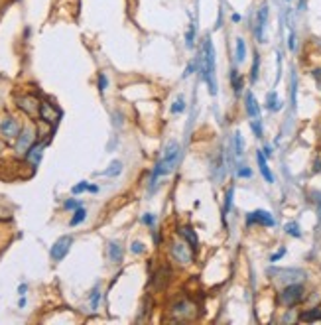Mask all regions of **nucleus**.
<instances>
[{
	"label": "nucleus",
	"instance_id": "nucleus-1",
	"mask_svg": "<svg viewBox=\"0 0 321 325\" xmlns=\"http://www.w3.org/2000/svg\"><path fill=\"white\" fill-rule=\"evenodd\" d=\"M197 69H199L203 81L209 85V93L217 95V83H215V50L209 36L203 40V46H201V52H199V61H197Z\"/></svg>",
	"mask_w": 321,
	"mask_h": 325
},
{
	"label": "nucleus",
	"instance_id": "nucleus-2",
	"mask_svg": "<svg viewBox=\"0 0 321 325\" xmlns=\"http://www.w3.org/2000/svg\"><path fill=\"white\" fill-rule=\"evenodd\" d=\"M177 158H179V146H177V142H169L167 148H165L163 158L156 163V167H154V171H152V175H150V183H156V179H158L160 175L169 173V171L173 169L175 162H177Z\"/></svg>",
	"mask_w": 321,
	"mask_h": 325
},
{
	"label": "nucleus",
	"instance_id": "nucleus-3",
	"mask_svg": "<svg viewBox=\"0 0 321 325\" xmlns=\"http://www.w3.org/2000/svg\"><path fill=\"white\" fill-rule=\"evenodd\" d=\"M304 300V288L296 282V284H288L282 292H280V304L286 308H294Z\"/></svg>",
	"mask_w": 321,
	"mask_h": 325
},
{
	"label": "nucleus",
	"instance_id": "nucleus-4",
	"mask_svg": "<svg viewBox=\"0 0 321 325\" xmlns=\"http://www.w3.org/2000/svg\"><path fill=\"white\" fill-rule=\"evenodd\" d=\"M270 276H274V280L278 282H286V284H296V282H302L306 278V272L298 270V268H272L268 272Z\"/></svg>",
	"mask_w": 321,
	"mask_h": 325
},
{
	"label": "nucleus",
	"instance_id": "nucleus-5",
	"mask_svg": "<svg viewBox=\"0 0 321 325\" xmlns=\"http://www.w3.org/2000/svg\"><path fill=\"white\" fill-rule=\"evenodd\" d=\"M20 132H22V128H20V124H18L16 118L8 116V118H4L0 122V134H2V138L6 142H16L18 136H20Z\"/></svg>",
	"mask_w": 321,
	"mask_h": 325
},
{
	"label": "nucleus",
	"instance_id": "nucleus-6",
	"mask_svg": "<svg viewBox=\"0 0 321 325\" xmlns=\"http://www.w3.org/2000/svg\"><path fill=\"white\" fill-rule=\"evenodd\" d=\"M34 138H36V134H34V128H30V126L20 132V136L16 140V152H18V156H26L28 154V150L34 146Z\"/></svg>",
	"mask_w": 321,
	"mask_h": 325
},
{
	"label": "nucleus",
	"instance_id": "nucleus-7",
	"mask_svg": "<svg viewBox=\"0 0 321 325\" xmlns=\"http://www.w3.org/2000/svg\"><path fill=\"white\" fill-rule=\"evenodd\" d=\"M193 252L195 250L185 243H173L171 244V254L179 264H189L193 260Z\"/></svg>",
	"mask_w": 321,
	"mask_h": 325
},
{
	"label": "nucleus",
	"instance_id": "nucleus-8",
	"mask_svg": "<svg viewBox=\"0 0 321 325\" xmlns=\"http://www.w3.org/2000/svg\"><path fill=\"white\" fill-rule=\"evenodd\" d=\"M71 244H73V239H71V237H61V239H57L55 244L52 246V252H50V254H52V260H54V262H61V260L67 256Z\"/></svg>",
	"mask_w": 321,
	"mask_h": 325
},
{
	"label": "nucleus",
	"instance_id": "nucleus-9",
	"mask_svg": "<svg viewBox=\"0 0 321 325\" xmlns=\"http://www.w3.org/2000/svg\"><path fill=\"white\" fill-rule=\"evenodd\" d=\"M40 105L42 103L36 97H32V95H24V97L18 99V107L22 108L28 116H38L40 114Z\"/></svg>",
	"mask_w": 321,
	"mask_h": 325
},
{
	"label": "nucleus",
	"instance_id": "nucleus-10",
	"mask_svg": "<svg viewBox=\"0 0 321 325\" xmlns=\"http://www.w3.org/2000/svg\"><path fill=\"white\" fill-rule=\"evenodd\" d=\"M246 223H248V225H254V223H258V225H264V227H274V217L270 215L268 211H262V209H258V211H252V213H248V217H246Z\"/></svg>",
	"mask_w": 321,
	"mask_h": 325
},
{
	"label": "nucleus",
	"instance_id": "nucleus-11",
	"mask_svg": "<svg viewBox=\"0 0 321 325\" xmlns=\"http://www.w3.org/2000/svg\"><path fill=\"white\" fill-rule=\"evenodd\" d=\"M40 118L46 120L48 124H55L57 118H59V110H57L54 105H50V103L44 101V103L40 105Z\"/></svg>",
	"mask_w": 321,
	"mask_h": 325
},
{
	"label": "nucleus",
	"instance_id": "nucleus-12",
	"mask_svg": "<svg viewBox=\"0 0 321 325\" xmlns=\"http://www.w3.org/2000/svg\"><path fill=\"white\" fill-rule=\"evenodd\" d=\"M268 22V4H262L258 10V20H256V38L264 40V28Z\"/></svg>",
	"mask_w": 321,
	"mask_h": 325
},
{
	"label": "nucleus",
	"instance_id": "nucleus-13",
	"mask_svg": "<svg viewBox=\"0 0 321 325\" xmlns=\"http://www.w3.org/2000/svg\"><path fill=\"white\" fill-rule=\"evenodd\" d=\"M256 162H258V167H260V173H262V177L266 179L268 183H274V175H272V171H270V167H268L264 152H258V154H256Z\"/></svg>",
	"mask_w": 321,
	"mask_h": 325
},
{
	"label": "nucleus",
	"instance_id": "nucleus-14",
	"mask_svg": "<svg viewBox=\"0 0 321 325\" xmlns=\"http://www.w3.org/2000/svg\"><path fill=\"white\" fill-rule=\"evenodd\" d=\"M42 152H44V144H34L30 150H28V154L24 156L28 162H32V165H38L40 160H42Z\"/></svg>",
	"mask_w": 321,
	"mask_h": 325
},
{
	"label": "nucleus",
	"instance_id": "nucleus-15",
	"mask_svg": "<svg viewBox=\"0 0 321 325\" xmlns=\"http://www.w3.org/2000/svg\"><path fill=\"white\" fill-rule=\"evenodd\" d=\"M179 235L189 243V246H191L193 250H197V244H199V243H197V235H195V231H193L191 227H181V229H179Z\"/></svg>",
	"mask_w": 321,
	"mask_h": 325
},
{
	"label": "nucleus",
	"instance_id": "nucleus-16",
	"mask_svg": "<svg viewBox=\"0 0 321 325\" xmlns=\"http://www.w3.org/2000/svg\"><path fill=\"white\" fill-rule=\"evenodd\" d=\"M108 258L114 264H118L122 260V246H120V243H114V241L108 243Z\"/></svg>",
	"mask_w": 321,
	"mask_h": 325
},
{
	"label": "nucleus",
	"instance_id": "nucleus-17",
	"mask_svg": "<svg viewBox=\"0 0 321 325\" xmlns=\"http://www.w3.org/2000/svg\"><path fill=\"white\" fill-rule=\"evenodd\" d=\"M246 112L252 118H258V114H260V107H258V103H256L252 93H246Z\"/></svg>",
	"mask_w": 321,
	"mask_h": 325
},
{
	"label": "nucleus",
	"instance_id": "nucleus-18",
	"mask_svg": "<svg viewBox=\"0 0 321 325\" xmlns=\"http://www.w3.org/2000/svg\"><path fill=\"white\" fill-rule=\"evenodd\" d=\"M266 107L270 108V110H280V108H282V101L278 99V95H276L274 91H272V93H268Z\"/></svg>",
	"mask_w": 321,
	"mask_h": 325
},
{
	"label": "nucleus",
	"instance_id": "nucleus-19",
	"mask_svg": "<svg viewBox=\"0 0 321 325\" xmlns=\"http://www.w3.org/2000/svg\"><path fill=\"white\" fill-rule=\"evenodd\" d=\"M85 217H87V211H85L83 207H77L75 213H73V217H71V221H69V225L75 227V225H79L81 221H85Z\"/></svg>",
	"mask_w": 321,
	"mask_h": 325
},
{
	"label": "nucleus",
	"instance_id": "nucleus-20",
	"mask_svg": "<svg viewBox=\"0 0 321 325\" xmlns=\"http://www.w3.org/2000/svg\"><path fill=\"white\" fill-rule=\"evenodd\" d=\"M244 57H246V46H244V40H237V61L241 63V61H244Z\"/></svg>",
	"mask_w": 321,
	"mask_h": 325
},
{
	"label": "nucleus",
	"instance_id": "nucleus-21",
	"mask_svg": "<svg viewBox=\"0 0 321 325\" xmlns=\"http://www.w3.org/2000/svg\"><path fill=\"white\" fill-rule=\"evenodd\" d=\"M302 322H316V320H321V310H312V312H306L300 316Z\"/></svg>",
	"mask_w": 321,
	"mask_h": 325
},
{
	"label": "nucleus",
	"instance_id": "nucleus-22",
	"mask_svg": "<svg viewBox=\"0 0 321 325\" xmlns=\"http://www.w3.org/2000/svg\"><path fill=\"white\" fill-rule=\"evenodd\" d=\"M231 81H233V89H235V93H241V89H242V79L239 77V71H231Z\"/></svg>",
	"mask_w": 321,
	"mask_h": 325
},
{
	"label": "nucleus",
	"instance_id": "nucleus-23",
	"mask_svg": "<svg viewBox=\"0 0 321 325\" xmlns=\"http://www.w3.org/2000/svg\"><path fill=\"white\" fill-rule=\"evenodd\" d=\"M286 233H288L290 237H296V239L302 237V231H300V225H298V223H288V225H286Z\"/></svg>",
	"mask_w": 321,
	"mask_h": 325
},
{
	"label": "nucleus",
	"instance_id": "nucleus-24",
	"mask_svg": "<svg viewBox=\"0 0 321 325\" xmlns=\"http://www.w3.org/2000/svg\"><path fill=\"white\" fill-rule=\"evenodd\" d=\"M233 142H235V154H237V156H242V152H244V146H242V136H241L239 132L235 134Z\"/></svg>",
	"mask_w": 321,
	"mask_h": 325
},
{
	"label": "nucleus",
	"instance_id": "nucleus-25",
	"mask_svg": "<svg viewBox=\"0 0 321 325\" xmlns=\"http://www.w3.org/2000/svg\"><path fill=\"white\" fill-rule=\"evenodd\" d=\"M87 189H89V191H97V185H89L87 181H81L79 185L73 187V193L77 195V193H83V191H87Z\"/></svg>",
	"mask_w": 321,
	"mask_h": 325
},
{
	"label": "nucleus",
	"instance_id": "nucleus-26",
	"mask_svg": "<svg viewBox=\"0 0 321 325\" xmlns=\"http://www.w3.org/2000/svg\"><path fill=\"white\" fill-rule=\"evenodd\" d=\"M258 63H260V59H258V54H254L252 69H250V81H252V83H256V79H258Z\"/></svg>",
	"mask_w": 321,
	"mask_h": 325
},
{
	"label": "nucleus",
	"instance_id": "nucleus-27",
	"mask_svg": "<svg viewBox=\"0 0 321 325\" xmlns=\"http://www.w3.org/2000/svg\"><path fill=\"white\" fill-rule=\"evenodd\" d=\"M183 108H185V99H183V97H177V99H175V103L171 105V112H173V114H177V112H181Z\"/></svg>",
	"mask_w": 321,
	"mask_h": 325
},
{
	"label": "nucleus",
	"instance_id": "nucleus-28",
	"mask_svg": "<svg viewBox=\"0 0 321 325\" xmlns=\"http://www.w3.org/2000/svg\"><path fill=\"white\" fill-rule=\"evenodd\" d=\"M122 171V163L120 162H112L110 163V167H108L107 171H105V175H118Z\"/></svg>",
	"mask_w": 321,
	"mask_h": 325
},
{
	"label": "nucleus",
	"instance_id": "nucleus-29",
	"mask_svg": "<svg viewBox=\"0 0 321 325\" xmlns=\"http://www.w3.org/2000/svg\"><path fill=\"white\" fill-rule=\"evenodd\" d=\"M193 38H195V28H193V26H189L187 36H185V44H187V48H193Z\"/></svg>",
	"mask_w": 321,
	"mask_h": 325
},
{
	"label": "nucleus",
	"instance_id": "nucleus-30",
	"mask_svg": "<svg viewBox=\"0 0 321 325\" xmlns=\"http://www.w3.org/2000/svg\"><path fill=\"white\" fill-rule=\"evenodd\" d=\"M250 126H252V130H254V134H256L258 138H262V124H260V120L254 118V120L250 122Z\"/></svg>",
	"mask_w": 321,
	"mask_h": 325
},
{
	"label": "nucleus",
	"instance_id": "nucleus-31",
	"mask_svg": "<svg viewBox=\"0 0 321 325\" xmlns=\"http://www.w3.org/2000/svg\"><path fill=\"white\" fill-rule=\"evenodd\" d=\"M99 298H101L99 288H95V290H93V296H91V308H93V310H97V306H99Z\"/></svg>",
	"mask_w": 321,
	"mask_h": 325
},
{
	"label": "nucleus",
	"instance_id": "nucleus-32",
	"mask_svg": "<svg viewBox=\"0 0 321 325\" xmlns=\"http://www.w3.org/2000/svg\"><path fill=\"white\" fill-rule=\"evenodd\" d=\"M231 205H233V187L227 191V201H225V215L229 213V209H231Z\"/></svg>",
	"mask_w": 321,
	"mask_h": 325
},
{
	"label": "nucleus",
	"instance_id": "nucleus-33",
	"mask_svg": "<svg viewBox=\"0 0 321 325\" xmlns=\"http://www.w3.org/2000/svg\"><path fill=\"white\" fill-rule=\"evenodd\" d=\"M107 85H108L107 75H105V73H101V75H99V89H101V93L107 89Z\"/></svg>",
	"mask_w": 321,
	"mask_h": 325
},
{
	"label": "nucleus",
	"instance_id": "nucleus-34",
	"mask_svg": "<svg viewBox=\"0 0 321 325\" xmlns=\"http://www.w3.org/2000/svg\"><path fill=\"white\" fill-rule=\"evenodd\" d=\"M239 175H241V177H250V175H252V169H250V167H246V165H241Z\"/></svg>",
	"mask_w": 321,
	"mask_h": 325
},
{
	"label": "nucleus",
	"instance_id": "nucleus-35",
	"mask_svg": "<svg viewBox=\"0 0 321 325\" xmlns=\"http://www.w3.org/2000/svg\"><path fill=\"white\" fill-rule=\"evenodd\" d=\"M130 250H132L134 254H142V252H144V246H142V243H132Z\"/></svg>",
	"mask_w": 321,
	"mask_h": 325
},
{
	"label": "nucleus",
	"instance_id": "nucleus-36",
	"mask_svg": "<svg viewBox=\"0 0 321 325\" xmlns=\"http://www.w3.org/2000/svg\"><path fill=\"white\" fill-rule=\"evenodd\" d=\"M142 223H146V225H150V227H154V223H156V217L152 215V213H146V215L142 217Z\"/></svg>",
	"mask_w": 321,
	"mask_h": 325
},
{
	"label": "nucleus",
	"instance_id": "nucleus-37",
	"mask_svg": "<svg viewBox=\"0 0 321 325\" xmlns=\"http://www.w3.org/2000/svg\"><path fill=\"white\" fill-rule=\"evenodd\" d=\"M284 254H286V248H280L276 254H272V256H270V262H278V260H280Z\"/></svg>",
	"mask_w": 321,
	"mask_h": 325
},
{
	"label": "nucleus",
	"instance_id": "nucleus-38",
	"mask_svg": "<svg viewBox=\"0 0 321 325\" xmlns=\"http://www.w3.org/2000/svg\"><path fill=\"white\" fill-rule=\"evenodd\" d=\"M65 209H77L79 207V203L75 201V199H69V201H65V205H63Z\"/></svg>",
	"mask_w": 321,
	"mask_h": 325
},
{
	"label": "nucleus",
	"instance_id": "nucleus-39",
	"mask_svg": "<svg viewBox=\"0 0 321 325\" xmlns=\"http://www.w3.org/2000/svg\"><path fill=\"white\" fill-rule=\"evenodd\" d=\"M288 48H290V50H292V52H294V50H296V36H294V32H292V34H290V42H288Z\"/></svg>",
	"mask_w": 321,
	"mask_h": 325
},
{
	"label": "nucleus",
	"instance_id": "nucleus-40",
	"mask_svg": "<svg viewBox=\"0 0 321 325\" xmlns=\"http://www.w3.org/2000/svg\"><path fill=\"white\" fill-rule=\"evenodd\" d=\"M264 156H268V158L272 156V148H270V146H266V148H264Z\"/></svg>",
	"mask_w": 321,
	"mask_h": 325
},
{
	"label": "nucleus",
	"instance_id": "nucleus-41",
	"mask_svg": "<svg viewBox=\"0 0 321 325\" xmlns=\"http://www.w3.org/2000/svg\"><path fill=\"white\" fill-rule=\"evenodd\" d=\"M233 22H241V16L239 14H233Z\"/></svg>",
	"mask_w": 321,
	"mask_h": 325
}]
</instances>
